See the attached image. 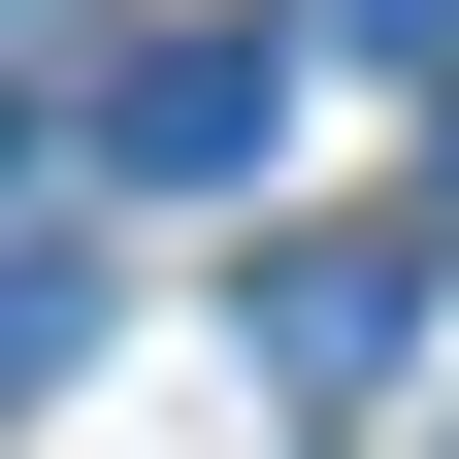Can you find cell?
Masks as SVG:
<instances>
[{"mask_svg":"<svg viewBox=\"0 0 459 459\" xmlns=\"http://www.w3.org/2000/svg\"><path fill=\"white\" fill-rule=\"evenodd\" d=\"M296 132V33H99V197H230Z\"/></svg>","mask_w":459,"mask_h":459,"instance_id":"6da1fadb","label":"cell"},{"mask_svg":"<svg viewBox=\"0 0 459 459\" xmlns=\"http://www.w3.org/2000/svg\"><path fill=\"white\" fill-rule=\"evenodd\" d=\"M394 328H427V263H394V230H296V263H263V361H296V394H361Z\"/></svg>","mask_w":459,"mask_h":459,"instance_id":"7a4b0ae2","label":"cell"},{"mask_svg":"<svg viewBox=\"0 0 459 459\" xmlns=\"http://www.w3.org/2000/svg\"><path fill=\"white\" fill-rule=\"evenodd\" d=\"M99 361V263H66V230H0V394H66Z\"/></svg>","mask_w":459,"mask_h":459,"instance_id":"3957f363","label":"cell"},{"mask_svg":"<svg viewBox=\"0 0 459 459\" xmlns=\"http://www.w3.org/2000/svg\"><path fill=\"white\" fill-rule=\"evenodd\" d=\"M296 33H361V66H459V0H296Z\"/></svg>","mask_w":459,"mask_h":459,"instance_id":"277c9868","label":"cell"},{"mask_svg":"<svg viewBox=\"0 0 459 459\" xmlns=\"http://www.w3.org/2000/svg\"><path fill=\"white\" fill-rule=\"evenodd\" d=\"M0 197H33V132H0Z\"/></svg>","mask_w":459,"mask_h":459,"instance_id":"5b68a950","label":"cell"},{"mask_svg":"<svg viewBox=\"0 0 459 459\" xmlns=\"http://www.w3.org/2000/svg\"><path fill=\"white\" fill-rule=\"evenodd\" d=\"M33 33H66V0H33Z\"/></svg>","mask_w":459,"mask_h":459,"instance_id":"8992f818","label":"cell"},{"mask_svg":"<svg viewBox=\"0 0 459 459\" xmlns=\"http://www.w3.org/2000/svg\"><path fill=\"white\" fill-rule=\"evenodd\" d=\"M427 230H459V197H427Z\"/></svg>","mask_w":459,"mask_h":459,"instance_id":"52a82bcc","label":"cell"}]
</instances>
